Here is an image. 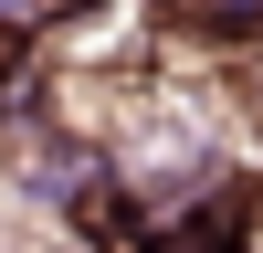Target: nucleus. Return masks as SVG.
<instances>
[{"label":"nucleus","instance_id":"nucleus-1","mask_svg":"<svg viewBox=\"0 0 263 253\" xmlns=\"http://www.w3.org/2000/svg\"><path fill=\"white\" fill-rule=\"evenodd\" d=\"M168 11V32H190V42H253L263 32V0H158Z\"/></svg>","mask_w":263,"mask_h":253}]
</instances>
